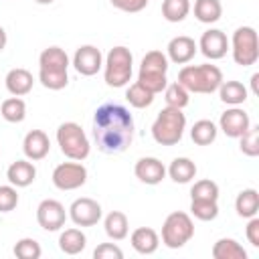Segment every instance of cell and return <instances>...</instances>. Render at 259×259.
Instances as JSON below:
<instances>
[{"label":"cell","instance_id":"obj_1","mask_svg":"<svg viewBox=\"0 0 259 259\" xmlns=\"http://www.w3.org/2000/svg\"><path fill=\"white\" fill-rule=\"evenodd\" d=\"M134 117L119 103H103L93 115V140L103 154H121L134 140Z\"/></svg>","mask_w":259,"mask_h":259},{"label":"cell","instance_id":"obj_2","mask_svg":"<svg viewBox=\"0 0 259 259\" xmlns=\"http://www.w3.org/2000/svg\"><path fill=\"white\" fill-rule=\"evenodd\" d=\"M69 55L61 47H49L38 57V81L51 91H61L69 83Z\"/></svg>","mask_w":259,"mask_h":259},{"label":"cell","instance_id":"obj_3","mask_svg":"<svg viewBox=\"0 0 259 259\" xmlns=\"http://www.w3.org/2000/svg\"><path fill=\"white\" fill-rule=\"evenodd\" d=\"M223 71L217 65L202 63V65H184L178 71V83L188 93H214L223 83Z\"/></svg>","mask_w":259,"mask_h":259},{"label":"cell","instance_id":"obj_4","mask_svg":"<svg viewBox=\"0 0 259 259\" xmlns=\"http://www.w3.org/2000/svg\"><path fill=\"white\" fill-rule=\"evenodd\" d=\"M184 130H186V115L182 113V109L166 105L152 123V138L160 146H176L182 140Z\"/></svg>","mask_w":259,"mask_h":259},{"label":"cell","instance_id":"obj_5","mask_svg":"<svg viewBox=\"0 0 259 259\" xmlns=\"http://www.w3.org/2000/svg\"><path fill=\"white\" fill-rule=\"evenodd\" d=\"M168 67H170V61L162 51H148L140 63L138 83L144 85L154 95L162 93L168 85V77H166Z\"/></svg>","mask_w":259,"mask_h":259},{"label":"cell","instance_id":"obj_6","mask_svg":"<svg viewBox=\"0 0 259 259\" xmlns=\"http://www.w3.org/2000/svg\"><path fill=\"white\" fill-rule=\"evenodd\" d=\"M134 73V55L127 47H113L103 59V79L109 87H125Z\"/></svg>","mask_w":259,"mask_h":259},{"label":"cell","instance_id":"obj_7","mask_svg":"<svg viewBox=\"0 0 259 259\" xmlns=\"http://www.w3.org/2000/svg\"><path fill=\"white\" fill-rule=\"evenodd\" d=\"M57 144L69 160L77 162H83L91 152V144L85 130L75 121H65L57 127Z\"/></svg>","mask_w":259,"mask_h":259},{"label":"cell","instance_id":"obj_8","mask_svg":"<svg viewBox=\"0 0 259 259\" xmlns=\"http://www.w3.org/2000/svg\"><path fill=\"white\" fill-rule=\"evenodd\" d=\"M194 237V223L188 212L174 210L164 219L162 225V243L168 249H180Z\"/></svg>","mask_w":259,"mask_h":259},{"label":"cell","instance_id":"obj_9","mask_svg":"<svg viewBox=\"0 0 259 259\" xmlns=\"http://www.w3.org/2000/svg\"><path fill=\"white\" fill-rule=\"evenodd\" d=\"M229 51L233 53V61L241 67H251L259 59V40L253 26H239L233 32L229 42Z\"/></svg>","mask_w":259,"mask_h":259},{"label":"cell","instance_id":"obj_10","mask_svg":"<svg viewBox=\"0 0 259 259\" xmlns=\"http://www.w3.org/2000/svg\"><path fill=\"white\" fill-rule=\"evenodd\" d=\"M85 182H87V168L77 160L63 162L53 170V184L59 190H77Z\"/></svg>","mask_w":259,"mask_h":259},{"label":"cell","instance_id":"obj_11","mask_svg":"<svg viewBox=\"0 0 259 259\" xmlns=\"http://www.w3.org/2000/svg\"><path fill=\"white\" fill-rule=\"evenodd\" d=\"M101 204L89 196H81L75 198L69 206V219L77 225V227H93L101 221Z\"/></svg>","mask_w":259,"mask_h":259},{"label":"cell","instance_id":"obj_12","mask_svg":"<svg viewBox=\"0 0 259 259\" xmlns=\"http://www.w3.org/2000/svg\"><path fill=\"white\" fill-rule=\"evenodd\" d=\"M65 221H67V210L59 200L45 198L36 206V223L40 225V229L55 233V231L65 227Z\"/></svg>","mask_w":259,"mask_h":259},{"label":"cell","instance_id":"obj_13","mask_svg":"<svg viewBox=\"0 0 259 259\" xmlns=\"http://www.w3.org/2000/svg\"><path fill=\"white\" fill-rule=\"evenodd\" d=\"M73 67L83 77H93L103 69V55L95 45H83L73 55Z\"/></svg>","mask_w":259,"mask_h":259},{"label":"cell","instance_id":"obj_14","mask_svg":"<svg viewBox=\"0 0 259 259\" xmlns=\"http://www.w3.org/2000/svg\"><path fill=\"white\" fill-rule=\"evenodd\" d=\"M249 125H251L249 113L245 109H241L239 105H233L227 111H223L221 119H219V130L227 138H241L249 130Z\"/></svg>","mask_w":259,"mask_h":259},{"label":"cell","instance_id":"obj_15","mask_svg":"<svg viewBox=\"0 0 259 259\" xmlns=\"http://www.w3.org/2000/svg\"><path fill=\"white\" fill-rule=\"evenodd\" d=\"M196 47L200 49V53H202L206 59L219 61V59H223V57L227 55V51H229V38H227V34H225L223 30H219V28H208V30L202 32V36H200V40H198Z\"/></svg>","mask_w":259,"mask_h":259},{"label":"cell","instance_id":"obj_16","mask_svg":"<svg viewBox=\"0 0 259 259\" xmlns=\"http://www.w3.org/2000/svg\"><path fill=\"white\" fill-rule=\"evenodd\" d=\"M134 174H136V178L140 182L156 186V184H160L166 178V166L158 158H154V156H144V158H140L136 162Z\"/></svg>","mask_w":259,"mask_h":259},{"label":"cell","instance_id":"obj_17","mask_svg":"<svg viewBox=\"0 0 259 259\" xmlns=\"http://www.w3.org/2000/svg\"><path fill=\"white\" fill-rule=\"evenodd\" d=\"M196 49L198 47H196L194 38H190L186 34H178V36L170 38V42L166 47V57H168V61H172L176 65H186L194 59Z\"/></svg>","mask_w":259,"mask_h":259},{"label":"cell","instance_id":"obj_18","mask_svg":"<svg viewBox=\"0 0 259 259\" xmlns=\"http://www.w3.org/2000/svg\"><path fill=\"white\" fill-rule=\"evenodd\" d=\"M22 152L30 162H38L49 156L51 140L42 130H30L22 140Z\"/></svg>","mask_w":259,"mask_h":259},{"label":"cell","instance_id":"obj_19","mask_svg":"<svg viewBox=\"0 0 259 259\" xmlns=\"http://www.w3.org/2000/svg\"><path fill=\"white\" fill-rule=\"evenodd\" d=\"M6 89L10 95L14 97H22V95H28L32 91V85H34V79H32V73L28 69H22V67H14L6 73Z\"/></svg>","mask_w":259,"mask_h":259},{"label":"cell","instance_id":"obj_20","mask_svg":"<svg viewBox=\"0 0 259 259\" xmlns=\"http://www.w3.org/2000/svg\"><path fill=\"white\" fill-rule=\"evenodd\" d=\"M6 178H8V182H10L12 186H16V188H26V186H30V184L34 182V178H36V168H34V164H32L28 158H26V160H16V162H12V164L8 166Z\"/></svg>","mask_w":259,"mask_h":259},{"label":"cell","instance_id":"obj_21","mask_svg":"<svg viewBox=\"0 0 259 259\" xmlns=\"http://www.w3.org/2000/svg\"><path fill=\"white\" fill-rule=\"evenodd\" d=\"M130 243L140 255H152L160 247V235L152 227H140L132 233Z\"/></svg>","mask_w":259,"mask_h":259},{"label":"cell","instance_id":"obj_22","mask_svg":"<svg viewBox=\"0 0 259 259\" xmlns=\"http://www.w3.org/2000/svg\"><path fill=\"white\" fill-rule=\"evenodd\" d=\"M166 174L176 182V184H188L194 180L196 176V164L186 158V156H180V158H174L170 162V166L166 168Z\"/></svg>","mask_w":259,"mask_h":259},{"label":"cell","instance_id":"obj_23","mask_svg":"<svg viewBox=\"0 0 259 259\" xmlns=\"http://www.w3.org/2000/svg\"><path fill=\"white\" fill-rule=\"evenodd\" d=\"M217 91H219L221 101L227 103V105H231V107H233V105H243V103L247 101V95H249L247 87H245L241 81H235V79L223 81Z\"/></svg>","mask_w":259,"mask_h":259},{"label":"cell","instance_id":"obj_24","mask_svg":"<svg viewBox=\"0 0 259 259\" xmlns=\"http://www.w3.org/2000/svg\"><path fill=\"white\" fill-rule=\"evenodd\" d=\"M103 229H105V235H107L111 241H123V239L127 237V231H130L127 217H125L121 210H111V212L103 219Z\"/></svg>","mask_w":259,"mask_h":259},{"label":"cell","instance_id":"obj_25","mask_svg":"<svg viewBox=\"0 0 259 259\" xmlns=\"http://www.w3.org/2000/svg\"><path fill=\"white\" fill-rule=\"evenodd\" d=\"M87 247V237L81 229H65L59 235V249L65 255H79Z\"/></svg>","mask_w":259,"mask_h":259},{"label":"cell","instance_id":"obj_26","mask_svg":"<svg viewBox=\"0 0 259 259\" xmlns=\"http://www.w3.org/2000/svg\"><path fill=\"white\" fill-rule=\"evenodd\" d=\"M235 210L241 219L257 217L259 212V192L255 188H245L235 198Z\"/></svg>","mask_w":259,"mask_h":259},{"label":"cell","instance_id":"obj_27","mask_svg":"<svg viewBox=\"0 0 259 259\" xmlns=\"http://www.w3.org/2000/svg\"><path fill=\"white\" fill-rule=\"evenodd\" d=\"M194 16L202 24L219 22L221 16H223L221 0H194Z\"/></svg>","mask_w":259,"mask_h":259},{"label":"cell","instance_id":"obj_28","mask_svg":"<svg viewBox=\"0 0 259 259\" xmlns=\"http://www.w3.org/2000/svg\"><path fill=\"white\" fill-rule=\"evenodd\" d=\"M212 257L214 259H247V251L235 239L223 237L212 245Z\"/></svg>","mask_w":259,"mask_h":259},{"label":"cell","instance_id":"obj_29","mask_svg":"<svg viewBox=\"0 0 259 259\" xmlns=\"http://www.w3.org/2000/svg\"><path fill=\"white\" fill-rule=\"evenodd\" d=\"M217 134H219V127L210 119H198L190 130V138L196 146H210L217 140Z\"/></svg>","mask_w":259,"mask_h":259},{"label":"cell","instance_id":"obj_30","mask_svg":"<svg viewBox=\"0 0 259 259\" xmlns=\"http://www.w3.org/2000/svg\"><path fill=\"white\" fill-rule=\"evenodd\" d=\"M0 113H2V117H4L6 121H10V123H20V121H24V117H26V103H24V99L12 95V97H8V99L2 101Z\"/></svg>","mask_w":259,"mask_h":259},{"label":"cell","instance_id":"obj_31","mask_svg":"<svg viewBox=\"0 0 259 259\" xmlns=\"http://www.w3.org/2000/svg\"><path fill=\"white\" fill-rule=\"evenodd\" d=\"M125 99L132 107L136 109H144V107H150L154 103V93L148 91L144 85H140L138 81L132 83L127 89H125Z\"/></svg>","mask_w":259,"mask_h":259},{"label":"cell","instance_id":"obj_32","mask_svg":"<svg viewBox=\"0 0 259 259\" xmlns=\"http://www.w3.org/2000/svg\"><path fill=\"white\" fill-rule=\"evenodd\" d=\"M190 14V0H164L162 16L168 22H182Z\"/></svg>","mask_w":259,"mask_h":259},{"label":"cell","instance_id":"obj_33","mask_svg":"<svg viewBox=\"0 0 259 259\" xmlns=\"http://www.w3.org/2000/svg\"><path fill=\"white\" fill-rule=\"evenodd\" d=\"M164 99H166V105H168V107L184 109V107L188 105V101H190V93H188L178 81H174V83L166 85V89H164Z\"/></svg>","mask_w":259,"mask_h":259},{"label":"cell","instance_id":"obj_34","mask_svg":"<svg viewBox=\"0 0 259 259\" xmlns=\"http://www.w3.org/2000/svg\"><path fill=\"white\" fill-rule=\"evenodd\" d=\"M190 214L198 221H214L219 217V204H217V200L192 198L190 200Z\"/></svg>","mask_w":259,"mask_h":259},{"label":"cell","instance_id":"obj_35","mask_svg":"<svg viewBox=\"0 0 259 259\" xmlns=\"http://www.w3.org/2000/svg\"><path fill=\"white\" fill-rule=\"evenodd\" d=\"M192 198H200V200H219V184L208 180V178H202V180H196L190 188V200Z\"/></svg>","mask_w":259,"mask_h":259},{"label":"cell","instance_id":"obj_36","mask_svg":"<svg viewBox=\"0 0 259 259\" xmlns=\"http://www.w3.org/2000/svg\"><path fill=\"white\" fill-rule=\"evenodd\" d=\"M239 148L245 156H259V125H249V130L239 138Z\"/></svg>","mask_w":259,"mask_h":259},{"label":"cell","instance_id":"obj_37","mask_svg":"<svg viewBox=\"0 0 259 259\" xmlns=\"http://www.w3.org/2000/svg\"><path fill=\"white\" fill-rule=\"evenodd\" d=\"M12 253L18 257V259H38L42 255V249L38 245V241H34L32 237H24L20 241H16Z\"/></svg>","mask_w":259,"mask_h":259},{"label":"cell","instance_id":"obj_38","mask_svg":"<svg viewBox=\"0 0 259 259\" xmlns=\"http://www.w3.org/2000/svg\"><path fill=\"white\" fill-rule=\"evenodd\" d=\"M18 204V190L12 184L0 186V212H10Z\"/></svg>","mask_w":259,"mask_h":259},{"label":"cell","instance_id":"obj_39","mask_svg":"<svg viewBox=\"0 0 259 259\" xmlns=\"http://www.w3.org/2000/svg\"><path fill=\"white\" fill-rule=\"evenodd\" d=\"M95 259H123V251L115 243H101L93 251Z\"/></svg>","mask_w":259,"mask_h":259},{"label":"cell","instance_id":"obj_40","mask_svg":"<svg viewBox=\"0 0 259 259\" xmlns=\"http://www.w3.org/2000/svg\"><path fill=\"white\" fill-rule=\"evenodd\" d=\"M113 8L121 10V12H142L146 6H148V0H109Z\"/></svg>","mask_w":259,"mask_h":259},{"label":"cell","instance_id":"obj_41","mask_svg":"<svg viewBox=\"0 0 259 259\" xmlns=\"http://www.w3.org/2000/svg\"><path fill=\"white\" fill-rule=\"evenodd\" d=\"M247 229H245V235H247V241L253 245V247H259V219L257 217H251L247 219Z\"/></svg>","mask_w":259,"mask_h":259},{"label":"cell","instance_id":"obj_42","mask_svg":"<svg viewBox=\"0 0 259 259\" xmlns=\"http://www.w3.org/2000/svg\"><path fill=\"white\" fill-rule=\"evenodd\" d=\"M257 81H259V73H253V75H251V89H253V93H255V95L259 93V87H257Z\"/></svg>","mask_w":259,"mask_h":259},{"label":"cell","instance_id":"obj_43","mask_svg":"<svg viewBox=\"0 0 259 259\" xmlns=\"http://www.w3.org/2000/svg\"><path fill=\"white\" fill-rule=\"evenodd\" d=\"M6 42H8V36H6V30L0 26V51H4V47H6Z\"/></svg>","mask_w":259,"mask_h":259},{"label":"cell","instance_id":"obj_44","mask_svg":"<svg viewBox=\"0 0 259 259\" xmlns=\"http://www.w3.org/2000/svg\"><path fill=\"white\" fill-rule=\"evenodd\" d=\"M34 2H36V4H53L55 0H34Z\"/></svg>","mask_w":259,"mask_h":259}]
</instances>
